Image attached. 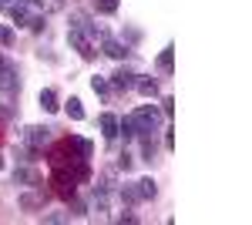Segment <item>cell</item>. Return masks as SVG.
I'll list each match as a JSON object with an SVG mask.
<instances>
[{
    "label": "cell",
    "mask_w": 252,
    "mask_h": 225,
    "mask_svg": "<svg viewBox=\"0 0 252 225\" xmlns=\"http://www.w3.org/2000/svg\"><path fill=\"white\" fill-rule=\"evenodd\" d=\"M47 161H51V168H54V171H71L74 165L88 161V158H81L78 151H74L71 145H67V141H64V145H58V148L51 151V158H47Z\"/></svg>",
    "instance_id": "obj_1"
},
{
    "label": "cell",
    "mask_w": 252,
    "mask_h": 225,
    "mask_svg": "<svg viewBox=\"0 0 252 225\" xmlns=\"http://www.w3.org/2000/svg\"><path fill=\"white\" fill-rule=\"evenodd\" d=\"M131 118H135L138 134H155L158 131V121H161V111H158V108H152V104H141Z\"/></svg>",
    "instance_id": "obj_2"
},
{
    "label": "cell",
    "mask_w": 252,
    "mask_h": 225,
    "mask_svg": "<svg viewBox=\"0 0 252 225\" xmlns=\"http://www.w3.org/2000/svg\"><path fill=\"white\" fill-rule=\"evenodd\" d=\"M54 192H58L61 198H74V192H78V182L71 178V171H54Z\"/></svg>",
    "instance_id": "obj_3"
},
{
    "label": "cell",
    "mask_w": 252,
    "mask_h": 225,
    "mask_svg": "<svg viewBox=\"0 0 252 225\" xmlns=\"http://www.w3.org/2000/svg\"><path fill=\"white\" fill-rule=\"evenodd\" d=\"M0 88L7 94H17L20 81H17V67L10 64V61H0Z\"/></svg>",
    "instance_id": "obj_4"
},
{
    "label": "cell",
    "mask_w": 252,
    "mask_h": 225,
    "mask_svg": "<svg viewBox=\"0 0 252 225\" xmlns=\"http://www.w3.org/2000/svg\"><path fill=\"white\" fill-rule=\"evenodd\" d=\"M51 131H54V128H40V125H31V128L24 131V141H27L31 148H44V145L51 141Z\"/></svg>",
    "instance_id": "obj_5"
},
{
    "label": "cell",
    "mask_w": 252,
    "mask_h": 225,
    "mask_svg": "<svg viewBox=\"0 0 252 225\" xmlns=\"http://www.w3.org/2000/svg\"><path fill=\"white\" fill-rule=\"evenodd\" d=\"M135 71H131V67H118L115 74H111V84H115L118 91H128V88H135Z\"/></svg>",
    "instance_id": "obj_6"
},
{
    "label": "cell",
    "mask_w": 252,
    "mask_h": 225,
    "mask_svg": "<svg viewBox=\"0 0 252 225\" xmlns=\"http://www.w3.org/2000/svg\"><path fill=\"white\" fill-rule=\"evenodd\" d=\"M97 128H101V134H104L108 141H115L118 138V118L115 114H101V118H97Z\"/></svg>",
    "instance_id": "obj_7"
},
{
    "label": "cell",
    "mask_w": 252,
    "mask_h": 225,
    "mask_svg": "<svg viewBox=\"0 0 252 225\" xmlns=\"http://www.w3.org/2000/svg\"><path fill=\"white\" fill-rule=\"evenodd\" d=\"M101 47H104V54L115 57V61H125V57H128V47H125L121 40H115V37H104V44H101Z\"/></svg>",
    "instance_id": "obj_8"
},
{
    "label": "cell",
    "mask_w": 252,
    "mask_h": 225,
    "mask_svg": "<svg viewBox=\"0 0 252 225\" xmlns=\"http://www.w3.org/2000/svg\"><path fill=\"white\" fill-rule=\"evenodd\" d=\"M14 182H17V185H31V188L40 185V178H37V171H34V168H17V171H14Z\"/></svg>",
    "instance_id": "obj_9"
},
{
    "label": "cell",
    "mask_w": 252,
    "mask_h": 225,
    "mask_svg": "<svg viewBox=\"0 0 252 225\" xmlns=\"http://www.w3.org/2000/svg\"><path fill=\"white\" fill-rule=\"evenodd\" d=\"M40 108H44L47 114L61 108V104H58V91H54V88H44V91H40Z\"/></svg>",
    "instance_id": "obj_10"
},
{
    "label": "cell",
    "mask_w": 252,
    "mask_h": 225,
    "mask_svg": "<svg viewBox=\"0 0 252 225\" xmlns=\"http://www.w3.org/2000/svg\"><path fill=\"white\" fill-rule=\"evenodd\" d=\"M67 145H71V148L78 151L81 158H91V151H94V145H91V141H88V138H74V134H71V138H67Z\"/></svg>",
    "instance_id": "obj_11"
},
{
    "label": "cell",
    "mask_w": 252,
    "mask_h": 225,
    "mask_svg": "<svg viewBox=\"0 0 252 225\" xmlns=\"http://www.w3.org/2000/svg\"><path fill=\"white\" fill-rule=\"evenodd\" d=\"M135 88H138L141 94H145V97H155V94H158L155 77H135Z\"/></svg>",
    "instance_id": "obj_12"
},
{
    "label": "cell",
    "mask_w": 252,
    "mask_h": 225,
    "mask_svg": "<svg viewBox=\"0 0 252 225\" xmlns=\"http://www.w3.org/2000/svg\"><path fill=\"white\" fill-rule=\"evenodd\" d=\"M118 134H125V141L138 138V128H135V118H131V114H128L125 121H118Z\"/></svg>",
    "instance_id": "obj_13"
},
{
    "label": "cell",
    "mask_w": 252,
    "mask_h": 225,
    "mask_svg": "<svg viewBox=\"0 0 252 225\" xmlns=\"http://www.w3.org/2000/svg\"><path fill=\"white\" fill-rule=\"evenodd\" d=\"M44 192H31V195H20V208H40L44 205Z\"/></svg>",
    "instance_id": "obj_14"
},
{
    "label": "cell",
    "mask_w": 252,
    "mask_h": 225,
    "mask_svg": "<svg viewBox=\"0 0 252 225\" xmlns=\"http://www.w3.org/2000/svg\"><path fill=\"white\" fill-rule=\"evenodd\" d=\"M121 202H125V205H138V202H141L138 188L135 185H121Z\"/></svg>",
    "instance_id": "obj_15"
},
{
    "label": "cell",
    "mask_w": 252,
    "mask_h": 225,
    "mask_svg": "<svg viewBox=\"0 0 252 225\" xmlns=\"http://www.w3.org/2000/svg\"><path fill=\"white\" fill-rule=\"evenodd\" d=\"M67 118H71V121H84V108H81L78 97H71V101H67Z\"/></svg>",
    "instance_id": "obj_16"
},
{
    "label": "cell",
    "mask_w": 252,
    "mask_h": 225,
    "mask_svg": "<svg viewBox=\"0 0 252 225\" xmlns=\"http://www.w3.org/2000/svg\"><path fill=\"white\" fill-rule=\"evenodd\" d=\"M155 182H152V178H141V182H138V195H141V198H155Z\"/></svg>",
    "instance_id": "obj_17"
},
{
    "label": "cell",
    "mask_w": 252,
    "mask_h": 225,
    "mask_svg": "<svg viewBox=\"0 0 252 225\" xmlns=\"http://www.w3.org/2000/svg\"><path fill=\"white\" fill-rule=\"evenodd\" d=\"M91 88H94V94H101V97H108V94H111V84H108L104 77H91Z\"/></svg>",
    "instance_id": "obj_18"
},
{
    "label": "cell",
    "mask_w": 252,
    "mask_h": 225,
    "mask_svg": "<svg viewBox=\"0 0 252 225\" xmlns=\"http://www.w3.org/2000/svg\"><path fill=\"white\" fill-rule=\"evenodd\" d=\"M118 168L131 171V168H135V155H131V151H121V155H118Z\"/></svg>",
    "instance_id": "obj_19"
},
{
    "label": "cell",
    "mask_w": 252,
    "mask_h": 225,
    "mask_svg": "<svg viewBox=\"0 0 252 225\" xmlns=\"http://www.w3.org/2000/svg\"><path fill=\"white\" fill-rule=\"evenodd\" d=\"M158 67H161L165 74H172V47H165V51L158 54Z\"/></svg>",
    "instance_id": "obj_20"
},
{
    "label": "cell",
    "mask_w": 252,
    "mask_h": 225,
    "mask_svg": "<svg viewBox=\"0 0 252 225\" xmlns=\"http://www.w3.org/2000/svg\"><path fill=\"white\" fill-rule=\"evenodd\" d=\"M94 10H97V14H115L118 0H94Z\"/></svg>",
    "instance_id": "obj_21"
},
{
    "label": "cell",
    "mask_w": 252,
    "mask_h": 225,
    "mask_svg": "<svg viewBox=\"0 0 252 225\" xmlns=\"http://www.w3.org/2000/svg\"><path fill=\"white\" fill-rule=\"evenodd\" d=\"M0 44H3V47H10V44H14V31H10L7 24H0Z\"/></svg>",
    "instance_id": "obj_22"
},
{
    "label": "cell",
    "mask_w": 252,
    "mask_h": 225,
    "mask_svg": "<svg viewBox=\"0 0 252 225\" xmlns=\"http://www.w3.org/2000/svg\"><path fill=\"white\" fill-rule=\"evenodd\" d=\"M44 222H67V215L64 212H51V215H44Z\"/></svg>",
    "instance_id": "obj_23"
},
{
    "label": "cell",
    "mask_w": 252,
    "mask_h": 225,
    "mask_svg": "<svg viewBox=\"0 0 252 225\" xmlns=\"http://www.w3.org/2000/svg\"><path fill=\"white\" fill-rule=\"evenodd\" d=\"M14 3H17V0H0V7H7V10H10Z\"/></svg>",
    "instance_id": "obj_24"
},
{
    "label": "cell",
    "mask_w": 252,
    "mask_h": 225,
    "mask_svg": "<svg viewBox=\"0 0 252 225\" xmlns=\"http://www.w3.org/2000/svg\"><path fill=\"white\" fill-rule=\"evenodd\" d=\"M0 168H3V158H0Z\"/></svg>",
    "instance_id": "obj_25"
}]
</instances>
